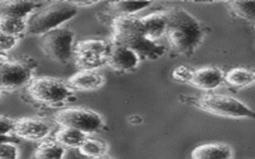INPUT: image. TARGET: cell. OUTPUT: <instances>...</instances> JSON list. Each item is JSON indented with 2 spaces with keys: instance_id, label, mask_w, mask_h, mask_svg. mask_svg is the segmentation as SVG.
<instances>
[{
  "instance_id": "obj_1",
  "label": "cell",
  "mask_w": 255,
  "mask_h": 159,
  "mask_svg": "<svg viewBox=\"0 0 255 159\" xmlns=\"http://www.w3.org/2000/svg\"><path fill=\"white\" fill-rule=\"evenodd\" d=\"M167 27L165 38L176 56L189 57L199 48L206 35V28L181 7L166 10Z\"/></svg>"
},
{
  "instance_id": "obj_2",
  "label": "cell",
  "mask_w": 255,
  "mask_h": 159,
  "mask_svg": "<svg viewBox=\"0 0 255 159\" xmlns=\"http://www.w3.org/2000/svg\"><path fill=\"white\" fill-rule=\"evenodd\" d=\"M111 43L122 45L134 51L141 60H157L165 53L162 45L148 40L144 34L140 18L118 16L112 19Z\"/></svg>"
},
{
  "instance_id": "obj_3",
  "label": "cell",
  "mask_w": 255,
  "mask_h": 159,
  "mask_svg": "<svg viewBox=\"0 0 255 159\" xmlns=\"http://www.w3.org/2000/svg\"><path fill=\"white\" fill-rule=\"evenodd\" d=\"M179 100L212 115L235 119H255V111L230 95L209 92L202 95H180Z\"/></svg>"
},
{
  "instance_id": "obj_4",
  "label": "cell",
  "mask_w": 255,
  "mask_h": 159,
  "mask_svg": "<svg viewBox=\"0 0 255 159\" xmlns=\"http://www.w3.org/2000/svg\"><path fill=\"white\" fill-rule=\"evenodd\" d=\"M25 91L31 100L48 107L61 108L75 99V91L67 81L52 77H35Z\"/></svg>"
},
{
  "instance_id": "obj_5",
  "label": "cell",
  "mask_w": 255,
  "mask_h": 159,
  "mask_svg": "<svg viewBox=\"0 0 255 159\" xmlns=\"http://www.w3.org/2000/svg\"><path fill=\"white\" fill-rule=\"evenodd\" d=\"M73 2L55 1L42 6L28 19L27 34L43 36L73 19L78 13Z\"/></svg>"
},
{
  "instance_id": "obj_6",
  "label": "cell",
  "mask_w": 255,
  "mask_h": 159,
  "mask_svg": "<svg viewBox=\"0 0 255 159\" xmlns=\"http://www.w3.org/2000/svg\"><path fill=\"white\" fill-rule=\"evenodd\" d=\"M34 71L35 65L31 62L10 59L4 55L0 59V93L26 87L35 78Z\"/></svg>"
},
{
  "instance_id": "obj_7",
  "label": "cell",
  "mask_w": 255,
  "mask_h": 159,
  "mask_svg": "<svg viewBox=\"0 0 255 159\" xmlns=\"http://www.w3.org/2000/svg\"><path fill=\"white\" fill-rule=\"evenodd\" d=\"M53 120L60 127H72L87 134L104 129V117L95 110L86 107H64L53 114Z\"/></svg>"
},
{
  "instance_id": "obj_8",
  "label": "cell",
  "mask_w": 255,
  "mask_h": 159,
  "mask_svg": "<svg viewBox=\"0 0 255 159\" xmlns=\"http://www.w3.org/2000/svg\"><path fill=\"white\" fill-rule=\"evenodd\" d=\"M111 41L87 39L77 41L74 48V63L79 70L99 71L107 66L111 51Z\"/></svg>"
},
{
  "instance_id": "obj_9",
  "label": "cell",
  "mask_w": 255,
  "mask_h": 159,
  "mask_svg": "<svg viewBox=\"0 0 255 159\" xmlns=\"http://www.w3.org/2000/svg\"><path fill=\"white\" fill-rule=\"evenodd\" d=\"M76 42L74 31L67 27L55 29L40 38V45L45 55L59 64H67L74 59Z\"/></svg>"
},
{
  "instance_id": "obj_10",
  "label": "cell",
  "mask_w": 255,
  "mask_h": 159,
  "mask_svg": "<svg viewBox=\"0 0 255 159\" xmlns=\"http://www.w3.org/2000/svg\"><path fill=\"white\" fill-rule=\"evenodd\" d=\"M51 132V124L43 118L25 116L15 119L14 136L21 139L40 142L48 138Z\"/></svg>"
},
{
  "instance_id": "obj_11",
  "label": "cell",
  "mask_w": 255,
  "mask_h": 159,
  "mask_svg": "<svg viewBox=\"0 0 255 159\" xmlns=\"http://www.w3.org/2000/svg\"><path fill=\"white\" fill-rule=\"evenodd\" d=\"M140 61V57L131 49L122 45L112 44L107 66L115 72L129 73L137 69Z\"/></svg>"
},
{
  "instance_id": "obj_12",
  "label": "cell",
  "mask_w": 255,
  "mask_h": 159,
  "mask_svg": "<svg viewBox=\"0 0 255 159\" xmlns=\"http://www.w3.org/2000/svg\"><path fill=\"white\" fill-rule=\"evenodd\" d=\"M224 74L225 73H223L219 68L203 67L194 70L188 84L201 90L210 91L220 85L225 84Z\"/></svg>"
},
{
  "instance_id": "obj_13",
  "label": "cell",
  "mask_w": 255,
  "mask_h": 159,
  "mask_svg": "<svg viewBox=\"0 0 255 159\" xmlns=\"http://www.w3.org/2000/svg\"><path fill=\"white\" fill-rule=\"evenodd\" d=\"M68 85L76 91H89L101 88L106 81L105 76L95 70H80L67 80Z\"/></svg>"
},
{
  "instance_id": "obj_14",
  "label": "cell",
  "mask_w": 255,
  "mask_h": 159,
  "mask_svg": "<svg viewBox=\"0 0 255 159\" xmlns=\"http://www.w3.org/2000/svg\"><path fill=\"white\" fill-rule=\"evenodd\" d=\"M140 22L142 24L144 34L148 40L156 42L165 36L167 27L166 10L154 11L140 17Z\"/></svg>"
},
{
  "instance_id": "obj_15",
  "label": "cell",
  "mask_w": 255,
  "mask_h": 159,
  "mask_svg": "<svg viewBox=\"0 0 255 159\" xmlns=\"http://www.w3.org/2000/svg\"><path fill=\"white\" fill-rule=\"evenodd\" d=\"M192 159H232V148L224 143H205L191 151Z\"/></svg>"
},
{
  "instance_id": "obj_16",
  "label": "cell",
  "mask_w": 255,
  "mask_h": 159,
  "mask_svg": "<svg viewBox=\"0 0 255 159\" xmlns=\"http://www.w3.org/2000/svg\"><path fill=\"white\" fill-rule=\"evenodd\" d=\"M42 5L43 3L35 1H4L0 6V16L29 19Z\"/></svg>"
},
{
  "instance_id": "obj_17",
  "label": "cell",
  "mask_w": 255,
  "mask_h": 159,
  "mask_svg": "<svg viewBox=\"0 0 255 159\" xmlns=\"http://www.w3.org/2000/svg\"><path fill=\"white\" fill-rule=\"evenodd\" d=\"M225 85L232 89H242L255 83V72L245 68H234L224 74Z\"/></svg>"
},
{
  "instance_id": "obj_18",
  "label": "cell",
  "mask_w": 255,
  "mask_h": 159,
  "mask_svg": "<svg viewBox=\"0 0 255 159\" xmlns=\"http://www.w3.org/2000/svg\"><path fill=\"white\" fill-rule=\"evenodd\" d=\"M89 134L72 127H60L55 133L53 138L62 146L67 148H77L83 144Z\"/></svg>"
},
{
  "instance_id": "obj_19",
  "label": "cell",
  "mask_w": 255,
  "mask_h": 159,
  "mask_svg": "<svg viewBox=\"0 0 255 159\" xmlns=\"http://www.w3.org/2000/svg\"><path fill=\"white\" fill-rule=\"evenodd\" d=\"M66 148L54 138H46L39 142L34 150V159H64Z\"/></svg>"
},
{
  "instance_id": "obj_20",
  "label": "cell",
  "mask_w": 255,
  "mask_h": 159,
  "mask_svg": "<svg viewBox=\"0 0 255 159\" xmlns=\"http://www.w3.org/2000/svg\"><path fill=\"white\" fill-rule=\"evenodd\" d=\"M28 19L12 16H0V33L9 37L21 39L27 34Z\"/></svg>"
},
{
  "instance_id": "obj_21",
  "label": "cell",
  "mask_w": 255,
  "mask_h": 159,
  "mask_svg": "<svg viewBox=\"0 0 255 159\" xmlns=\"http://www.w3.org/2000/svg\"><path fill=\"white\" fill-rule=\"evenodd\" d=\"M149 5H151V2L149 1H140V2L119 1V2H110L108 4L109 10L114 17L134 16L136 13L147 8Z\"/></svg>"
},
{
  "instance_id": "obj_22",
  "label": "cell",
  "mask_w": 255,
  "mask_h": 159,
  "mask_svg": "<svg viewBox=\"0 0 255 159\" xmlns=\"http://www.w3.org/2000/svg\"><path fill=\"white\" fill-rule=\"evenodd\" d=\"M226 4L231 15L247 20L255 27V1H231Z\"/></svg>"
},
{
  "instance_id": "obj_23",
  "label": "cell",
  "mask_w": 255,
  "mask_h": 159,
  "mask_svg": "<svg viewBox=\"0 0 255 159\" xmlns=\"http://www.w3.org/2000/svg\"><path fill=\"white\" fill-rule=\"evenodd\" d=\"M108 149L109 146L104 140L88 136L78 150L81 155L91 159L101 156L103 154H107Z\"/></svg>"
},
{
  "instance_id": "obj_24",
  "label": "cell",
  "mask_w": 255,
  "mask_h": 159,
  "mask_svg": "<svg viewBox=\"0 0 255 159\" xmlns=\"http://www.w3.org/2000/svg\"><path fill=\"white\" fill-rule=\"evenodd\" d=\"M19 147L10 141H0V159H19Z\"/></svg>"
},
{
  "instance_id": "obj_25",
  "label": "cell",
  "mask_w": 255,
  "mask_h": 159,
  "mask_svg": "<svg viewBox=\"0 0 255 159\" xmlns=\"http://www.w3.org/2000/svg\"><path fill=\"white\" fill-rule=\"evenodd\" d=\"M193 72L194 70L192 68L187 67L185 65H180L172 71V78L174 80L178 82L188 83L193 75Z\"/></svg>"
},
{
  "instance_id": "obj_26",
  "label": "cell",
  "mask_w": 255,
  "mask_h": 159,
  "mask_svg": "<svg viewBox=\"0 0 255 159\" xmlns=\"http://www.w3.org/2000/svg\"><path fill=\"white\" fill-rule=\"evenodd\" d=\"M15 119L6 115H0V141L14 135Z\"/></svg>"
},
{
  "instance_id": "obj_27",
  "label": "cell",
  "mask_w": 255,
  "mask_h": 159,
  "mask_svg": "<svg viewBox=\"0 0 255 159\" xmlns=\"http://www.w3.org/2000/svg\"><path fill=\"white\" fill-rule=\"evenodd\" d=\"M19 42V39L9 37L0 33V54H7L10 50L14 49Z\"/></svg>"
},
{
  "instance_id": "obj_28",
  "label": "cell",
  "mask_w": 255,
  "mask_h": 159,
  "mask_svg": "<svg viewBox=\"0 0 255 159\" xmlns=\"http://www.w3.org/2000/svg\"><path fill=\"white\" fill-rule=\"evenodd\" d=\"M98 1H82V2H73V4L78 8H89L98 4Z\"/></svg>"
},
{
  "instance_id": "obj_29",
  "label": "cell",
  "mask_w": 255,
  "mask_h": 159,
  "mask_svg": "<svg viewBox=\"0 0 255 159\" xmlns=\"http://www.w3.org/2000/svg\"><path fill=\"white\" fill-rule=\"evenodd\" d=\"M91 159H113V157H111L108 153L107 154H103L101 156H98V157H95V158H91Z\"/></svg>"
},
{
  "instance_id": "obj_30",
  "label": "cell",
  "mask_w": 255,
  "mask_h": 159,
  "mask_svg": "<svg viewBox=\"0 0 255 159\" xmlns=\"http://www.w3.org/2000/svg\"><path fill=\"white\" fill-rule=\"evenodd\" d=\"M1 4H2V2H0V6H1Z\"/></svg>"
}]
</instances>
